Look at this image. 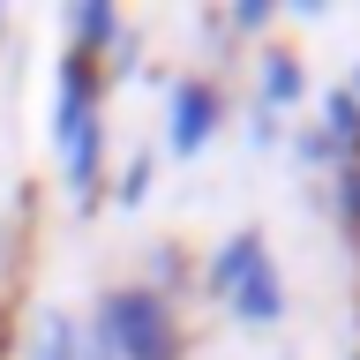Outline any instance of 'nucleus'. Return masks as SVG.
Here are the masks:
<instances>
[{
    "mask_svg": "<svg viewBox=\"0 0 360 360\" xmlns=\"http://www.w3.org/2000/svg\"><path fill=\"white\" fill-rule=\"evenodd\" d=\"M150 195V158H135L128 173H120V202H143Z\"/></svg>",
    "mask_w": 360,
    "mask_h": 360,
    "instance_id": "9d476101",
    "label": "nucleus"
},
{
    "mask_svg": "<svg viewBox=\"0 0 360 360\" xmlns=\"http://www.w3.org/2000/svg\"><path fill=\"white\" fill-rule=\"evenodd\" d=\"M353 105H360V75H353Z\"/></svg>",
    "mask_w": 360,
    "mask_h": 360,
    "instance_id": "9b49d317",
    "label": "nucleus"
},
{
    "mask_svg": "<svg viewBox=\"0 0 360 360\" xmlns=\"http://www.w3.org/2000/svg\"><path fill=\"white\" fill-rule=\"evenodd\" d=\"M210 292H225V308L240 315V323H278V315H285V278H278V263H270L263 233H233V240L218 248Z\"/></svg>",
    "mask_w": 360,
    "mask_h": 360,
    "instance_id": "f03ea898",
    "label": "nucleus"
},
{
    "mask_svg": "<svg viewBox=\"0 0 360 360\" xmlns=\"http://www.w3.org/2000/svg\"><path fill=\"white\" fill-rule=\"evenodd\" d=\"M323 135H330V150L353 165L360 158V105H353V90H330V105H323Z\"/></svg>",
    "mask_w": 360,
    "mask_h": 360,
    "instance_id": "39448f33",
    "label": "nucleus"
},
{
    "mask_svg": "<svg viewBox=\"0 0 360 360\" xmlns=\"http://www.w3.org/2000/svg\"><path fill=\"white\" fill-rule=\"evenodd\" d=\"M68 22H75V53H90V60H98V45H112V38H120V15H112L105 0H83Z\"/></svg>",
    "mask_w": 360,
    "mask_h": 360,
    "instance_id": "423d86ee",
    "label": "nucleus"
},
{
    "mask_svg": "<svg viewBox=\"0 0 360 360\" xmlns=\"http://www.w3.org/2000/svg\"><path fill=\"white\" fill-rule=\"evenodd\" d=\"M263 98L270 105H292V98H300V60H292V53H270L263 60Z\"/></svg>",
    "mask_w": 360,
    "mask_h": 360,
    "instance_id": "0eeeda50",
    "label": "nucleus"
},
{
    "mask_svg": "<svg viewBox=\"0 0 360 360\" xmlns=\"http://www.w3.org/2000/svg\"><path fill=\"white\" fill-rule=\"evenodd\" d=\"M338 225L360 240V158H353V165H338Z\"/></svg>",
    "mask_w": 360,
    "mask_h": 360,
    "instance_id": "6e6552de",
    "label": "nucleus"
},
{
    "mask_svg": "<svg viewBox=\"0 0 360 360\" xmlns=\"http://www.w3.org/2000/svg\"><path fill=\"white\" fill-rule=\"evenodd\" d=\"M218 120H225V90L210 83V75H188V83L173 90V128H165V143L188 158V150H202V143L218 135Z\"/></svg>",
    "mask_w": 360,
    "mask_h": 360,
    "instance_id": "20e7f679",
    "label": "nucleus"
},
{
    "mask_svg": "<svg viewBox=\"0 0 360 360\" xmlns=\"http://www.w3.org/2000/svg\"><path fill=\"white\" fill-rule=\"evenodd\" d=\"M98 330H105L112 360H180V323H173V308H165V292H150V285L105 292Z\"/></svg>",
    "mask_w": 360,
    "mask_h": 360,
    "instance_id": "7ed1b4c3",
    "label": "nucleus"
},
{
    "mask_svg": "<svg viewBox=\"0 0 360 360\" xmlns=\"http://www.w3.org/2000/svg\"><path fill=\"white\" fill-rule=\"evenodd\" d=\"M38 360H75V323H68V315H45V330H38Z\"/></svg>",
    "mask_w": 360,
    "mask_h": 360,
    "instance_id": "1a4fd4ad",
    "label": "nucleus"
},
{
    "mask_svg": "<svg viewBox=\"0 0 360 360\" xmlns=\"http://www.w3.org/2000/svg\"><path fill=\"white\" fill-rule=\"evenodd\" d=\"M53 135H60V165L75 180V195L98 188V60L68 45L60 53V112H53Z\"/></svg>",
    "mask_w": 360,
    "mask_h": 360,
    "instance_id": "f257e3e1",
    "label": "nucleus"
}]
</instances>
